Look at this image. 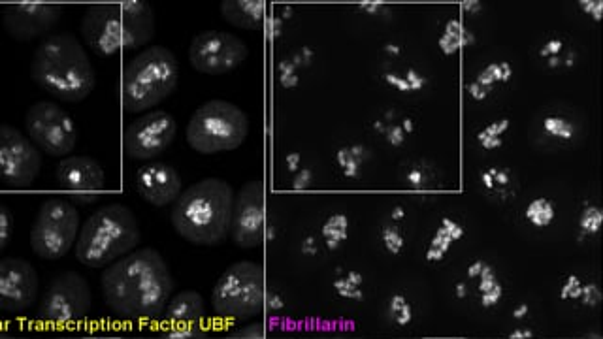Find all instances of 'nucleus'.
I'll use <instances>...</instances> for the list:
<instances>
[{
    "instance_id": "nucleus-53",
    "label": "nucleus",
    "mask_w": 603,
    "mask_h": 339,
    "mask_svg": "<svg viewBox=\"0 0 603 339\" xmlns=\"http://www.w3.org/2000/svg\"><path fill=\"white\" fill-rule=\"evenodd\" d=\"M404 215H406V213H404V210H402V208H394V210H392V219H394V221H400V219H404Z\"/></svg>"
},
{
    "instance_id": "nucleus-47",
    "label": "nucleus",
    "mask_w": 603,
    "mask_h": 339,
    "mask_svg": "<svg viewBox=\"0 0 603 339\" xmlns=\"http://www.w3.org/2000/svg\"><path fill=\"white\" fill-rule=\"evenodd\" d=\"M287 164H289V170H291V172H296V170H298V164H300V155H296V153L289 155V157H287Z\"/></svg>"
},
{
    "instance_id": "nucleus-9",
    "label": "nucleus",
    "mask_w": 603,
    "mask_h": 339,
    "mask_svg": "<svg viewBox=\"0 0 603 339\" xmlns=\"http://www.w3.org/2000/svg\"><path fill=\"white\" fill-rule=\"evenodd\" d=\"M82 232L78 208L63 196H48L31 228V249L44 260H59L70 253Z\"/></svg>"
},
{
    "instance_id": "nucleus-56",
    "label": "nucleus",
    "mask_w": 603,
    "mask_h": 339,
    "mask_svg": "<svg viewBox=\"0 0 603 339\" xmlns=\"http://www.w3.org/2000/svg\"><path fill=\"white\" fill-rule=\"evenodd\" d=\"M457 296H458V298H464V296H466V285H462V283H458Z\"/></svg>"
},
{
    "instance_id": "nucleus-16",
    "label": "nucleus",
    "mask_w": 603,
    "mask_h": 339,
    "mask_svg": "<svg viewBox=\"0 0 603 339\" xmlns=\"http://www.w3.org/2000/svg\"><path fill=\"white\" fill-rule=\"evenodd\" d=\"M57 183L76 202H97L106 187V172L93 157H66L57 164Z\"/></svg>"
},
{
    "instance_id": "nucleus-2",
    "label": "nucleus",
    "mask_w": 603,
    "mask_h": 339,
    "mask_svg": "<svg viewBox=\"0 0 603 339\" xmlns=\"http://www.w3.org/2000/svg\"><path fill=\"white\" fill-rule=\"evenodd\" d=\"M234 200L236 193L225 179H200L181 193L170 221L185 242L212 247L230 234Z\"/></svg>"
},
{
    "instance_id": "nucleus-23",
    "label": "nucleus",
    "mask_w": 603,
    "mask_h": 339,
    "mask_svg": "<svg viewBox=\"0 0 603 339\" xmlns=\"http://www.w3.org/2000/svg\"><path fill=\"white\" fill-rule=\"evenodd\" d=\"M479 292H481V306L483 307H494L502 300L504 289L489 264H485L483 272L479 275Z\"/></svg>"
},
{
    "instance_id": "nucleus-31",
    "label": "nucleus",
    "mask_w": 603,
    "mask_h": 339,
    "mask_svg": "<svg viewBox=\"0 0 603 339\" xmlns=\"http://www.w3.org/2000/svg\"><path fill=\"white\" fill-rule=\"evenodd\" d=\"M579 226L585 234H598L603 226V211L596 206H587L581 215Z\"/></svg>"
},
{
    "instance_id": "nucleus-37",
    "label": "nucleus",
    "mask_w": 603,
    "mask_h": 339,
    "mask_svg": "<svg viewBox=\"0 0 603 339\" xmlns=\"http://www.w3.org/2000/svg\"><path fill=\"white\" fill-rule=\"evenodd\" d=\"M564 49V42L560 38H551L543 48L539 49V55L545 57V59H551V57H558Z\"/></svg>"
},
{
    "instance_id": "nucleus-5",
    "label": "nucleus",
    "mask_w": 603,
    "mask_h": 339,
    "mask_svg": "<svg viewBox=\"0 0 603 339\" xmlns=\"http://www.w3.org/2000/svg\"><path fill=\"white\" fill-rule=\"evenodd\" d=\"M138 243L140 223L134 211L123 204H108L85 219L76 243V259L87 268L106 270L136 251Z\"/></svg>"
},
{
    "instance_id": "nucleus-14",
    "label": "nucleus",
    "mask_w": 603,
    "mask_h": 339,
    "mask_svg": "<svg viewBox=\"0 0 603 339\" xmlns=\"http://www.w3.org/2000/svg\"><path fill=\"white\" fill-rule=\"evenodd\" d=\"M42 170V153L23 132L4 125L0 129V176L8 187H31Z\"/></svg>"
},
{
    "instance_id": "nucleus-28",
    "label": "nucleus",
    "mask_w": 603,
    "mask_h": 339,
    "mask_svg": "<svg viewBox=\"0 0 603 339\" xmlns=\"http://www.w3.org/2000/svg\"><path fill=\"white\" fill-rule=\"evenodd\" d=\"M543 129L558 140H571L575 136V129L571 125L570 121H566L564 117H558V115H549L543 119Z\"/></svg>"
},
{
    "instance_id": "nucleus-49",
    "label": "nucleus",
    "mask_w": 603,
    "mask_h": 339,
    "mask_svg": "<svg viewBox=\"0 0 603 339\" xmlns=\"http://www.w3.org/2000/svg\"><path fill=\"white\" fill-rule=\"evenodd\" d=\"M481 181H483V185H485L487 189H490V191L494 189V179H492V174H490V170L489 172H483V174H481Z\"/></svg>"
},
{
    "instance_id": "nucleus-13",
    "label": "nucleus",
    "mask_w": 603,
    "mask_h": 339,
    "mask_svg": "<svg viewBox=\"0 0 603 339\" xmlns=\"http://www.w3.org/2000/svg\"><path fill=\"white\" fill-rule=\"evenodd\" d=\"M178 123L172 113L157 110L136 117L123 134V151L131 161L151 162L174 144Z\"/></svg>"
},
{
    "instance_id": "nucleus-52",
    "label": "nucleus",
    "mask_w": 603,
    "mask_h": 339,
    "mask_svg": "<svg viewBox=\"0 0 603 339\" xmlns=\"http://www.w3.org/2000/svg\"><path fill=\"white\" fill-rule=\"evenodd\" d=\"M526 313H528V306L522 304V306L517 307V309L513 311V317H515V319H522Z\"/></svg>"
},
{
    "instance_id": "nucleus-17",
    "label": "nucleus",
    "mask_w": 603,
    "mask_h": 339,
    "mask_svg": "<svg viewBox=\"0 0 603 339\" xmlns=\"http://www.w3.org/2000/svg\"><path fill=\"white\" fill-rule=\"evenodd\" d=\"M136 191L153 208H166L178 202L183 189L180 172L163 161H151L138 168L134 178Z\"/></svg>"
},
{
    "instance_id": "nucleus-8",
    "label": "nucleus",
    "mask_w": 603,
    "mask_h": 339,
    "mask_svg": "<svg viewBox=\"0 0 603 339\" xmlns=\"http://www.w3.org/2000/svg\"><path fill=\"white\" fill-rule=\"evenodd\" d=\"M266 302L264 274L255 262L242 260L229 266L215 283L213 311L223 321H245L261 313Z\"/></svg>"
},
{
    "instance_id": "nucleus-1",
    "label": "nucleus",
    "mask_w": 603,
    "mask_h": 339,
    "mask_svg": "<svg viewBox=\"0 0 603 339\" xmlns=\"http://www.w3.org/2000/svg\"><path fill=\"white\" fill-rule=\"evenodd\" d=\"M100 287L106 304L117 315L147 321L163 315L172 300L174 281L163 255L146 247L108 266L100 277Z\"/></svg>"
},
{
    "instance_id": "nucleus-57",
    "label": "nucleus",
    "mask_w": 603,
    "mask_h": 339,
    "mask_svg": "<svg viewBox=\"0 0 603 339\" xmlns=\"http://www.w3.org/2000/svg\"><path fill=\"white\" fill-rule=\"evenodd\" d=\"M573 59H575V55L571 53L570 59H566V66H568V68H570V66H573Z\"/></svg>"
},
{
    "instance_id": "nucleus-29",
    "label": "nucleus",
    "mask_w": 603,
    "mask_h": 339,
    "mask_svg": "<svg viewBox=\"0 0 603 339\" xmlns=\"http://www.w3.org/2000/svg\"><path fill=\"white\" fill-rule=\"evenodd\" d=\"M360 285H362V277L357 272H349L347 277L336 279V283H334V287H336V291L340 292V296L351 298V300H360L362 298Z\"/></svg>"
},
{
    "instance_id": "nucleus-12",
    "label": "nucleus",
    "mask_w": 603,
    "mask_h": 339,
    "mask_svg": "<svg viewBox=\"0 0 603 339\" xmlns=\"http://www.w3.org/2000/svg\"><path fill=\"white\" fill-rule=\"evenodd\" d=\"M91 289L82 275L65 272L49 285L40 304V319L51 324L80 323L91 311Z\"/></svg>"
},
{
    "instance_id": "nucleus-34",
    "label": "nucleus",
    "mask_w": 603,
    "mask_h": 339,
    "mask_svg": "<svg viewBox=\"0 0 603 339\" xmlns=\"http://www.w3.org/2000/svg\"><path fill=\"white\" fill-rule=\"evenodd\" d=\"M489 68L496 83L498 81L500 83H507V81L513 78V68H511L509 63H492V65H489Z\"/></svg>"
},
{
    "instance_id": "nucleus-25",
    "label": "nucleus",
    "mask_w": 603,
    "mask_h": 339,
    "mask_svg": "<svg viewBox=\"0 0 603 339\" xmlns=\"http://www.w3.org/2000/svg\"><path fill=\"white\" fill-rule=\"evenodd\" d=\"M556 211L555 204L549 198H536L528 204V208L524 211V217L528 219V223H532L538 228H545L551 225L555 219Z\"/></svg>"
},
{
    "instance_id": "nucleus-4",
    "label": "nucleus",
    "mask_w": 603,
    "mask_h": 339,
    "mask_svg": "<svg viewBox=\"0 0 603 339\" xmlns=\"http://www.w3.org/2000/svg\"><path fill=\"white\" fill-rule=\"evenodd\" d=\"M153 34L155 14L142 0L97 4L91 6L82 19L83 42L98 57L142 51Z\"/></svg>"
},
{
    "instance_id": "nucleus-6",
    "label": "nucleus",
    "mask_w": 603,
    "mask_h": 339,
    "mask_svg": "<svg viewBox=\"0 0 603 339\" xmlns=\"http://www.w3.org/2000/svg\"><path fill=\"white\" fill-rule=\"evenodd\" d=\"M180 83V63L163 46L138 51L121 76V102L125 112L153 110L170 97Z\"/></svg>"
},
{
    "instance_id": "nucleus-59",
    "label": "nucleus",
    "mask_w": 603,
    "mask_h": 339,
    "mask_svg": "<svg viewBox=\"0 0 603 339\" xmlns=\"http://www.w3.org/2000/svg\"><path fill=\"white\" fill-rule=\"evenodd\" d=\"M223 339H244V338H223Z\"/></svg>"
},
{
    "instance_id": "nucleus-26",
    "label": "nucleus",
    "mask_w": 603,
    "mask_h": 339,
    "mask_svg": "<svg viewBox=\"0 0 603 339\" xmlns=\"http://www.w3.org/2000/svg\"><path fill=\"white\" fill-rule=\"evenodd\" d=\"M347 228H349V221H347L345 215H342V213L332 215L323 225L326 247L332 249V251L338 249L347 240Z\"/></svg>"
},
{
    "instance_id": "nucleus-15",
    "label": "nucleus",
    "mask_w": 603,
    "mask_h": 339,
    "mask_svg": "<svg viewBox=\"0 0 603 339\" xmlns=\"http://www.w3.org/2000/svg\"><path fill=\"white\" fill-rule=\"evenodd\" d=\"M230 236L236 245L251 249L261 245L266 236L264 187L261 181H249L236 193Z\"/></svg>"
},
{
    "instance_id": "nucleus-45",
    "label": "nucleus",
    "mask_w": 603,
    "mask_h": 339,
    "mask_svg": "<svg viewBox=\"0 0 603 339\" xmlns=\"http://www.w3.org/2000/svg\"><path fill=\"white\" fill-rule=\"evenodd\" d=\"M494 183H500V185H507L509 183V176H507L506 170H498V168H492L490 170Z\"/></svg>"
},
{
    "instance_id": "nucleus-22",
    "label": "nucleus",
    "mask_w": 603,
    "mask_h": 339,
    "mask_svg": "<svg viewBox=\"0 0 603 339\" xmlns=\"http://www.w3.org/2000/svg\"><path fill=\"white\" fill-rule=\"evenodd\" d=\"M462 236H464L462 225H458L457 221L445 217L441 221L436 236L432 238L428 251H426V260L428 262H441V260L445 259V255L449 253L451 245L458 242V240H462Z\"/></svg>"
},
{
    "instance_id": "nucleus-50",
    "label": "nucleus",
    "mask_w": 603,
    "mask_h": 339,
    "mask_svg": "<svg viewBox=\"0 0 603 339\" xmlns=\"http://www.w3.org/2000/svg\"><path fill=\"white\" fill-rule=\"evenodd\" d=\"M304 253H306V255H315V253H317V251H315V242H313V240H311V238H308V240H306V242H304Z\"/></svg>"
},
{
    "instance_id": "nucleus-44",
    "label": "nucleus",
    "mask_w": 603,
    "mask_h": 339,
    "mask_svg": "<svg viewBox=\"0 0 603 339\" xmlns=\"http://www.w3.org/2000/svg\"><path fill=\"white\" fill-rule=\"evenodd\" d=\"M406 179H408L413 187H421V185H424V174L421 170H411Z\"/></svg>"
},
{
    "instance_id": "nucleus-21",
    "label": "nucleus",
    "mask_w": 603,
    "mask_h": 339,
    "mask_svg": "<svg viewBox=\"0 0 603 339\" xmlns=\"http://www.w3.org/2000/svg\"><path fill=\"white\" fill-rule=\"evenodd\" d=\"M221 16L232 27L253 31L264 23L266 8L264 2H249V0H227L221 4Z\"/></svg>"
},
{
    "instance_id": "nucleus-11",
    "label": "nucleus",
    "mask_w": 603,
    "mask_h": 339,
    "mask_svg": "<svg viewBox=\"0 0 603 339\" xmlns=\"http://www.w3.org/2000/svg\"><path fill=\"white\" fill-rule=\"evenodd\" d=\"M249 49L242 38L225 31L196 34L189 46V63L206 76H225L244 65Z\"/></svg>"
},
{
    "instance_id": "nucleus-36",
    "label": "nucleus",
    "mask_w": 603,
    "mask_h": 339,
    "mask_svg": "<svg viewBox=\"0 0 603 339\" xmlns=\"http://www.w3.org/2000/svg\"><path fill=\"white\" fill-rule=\"evenodd\" d=\"M581 296H583V285L575 275H571L562 289V298H581Z\"/></svg>"
},
{
    "instance_id": "nucleus-42",
    "label": "nucleus",
    "mask_w": 603,
    "mask_h": 339,
    "mask_svg": "<svg viewBox=\"0 0 603 339\" xmlns=\"http://www.w3.org/2000/svg\"><path fill=\"white\" fill-rule=\"evenodd\" d=\"M490 91H492V89H487V87L479 85L477 81H473V83L468 85V93H470L475 100H485V98L489 97Z\"/></svg>"
},
{
    "instance_id": "nucleus-38",
    "label": "nucleus",
    "mask_w": 603,
    "mask_h": 339,
    "mask_svg": "<svg viewBox=\"0 0 603 339\" xmlns=\"http://www.w3.org/2000/svg\"><path fill=\"white\" fill-rule=\"evenodd\" d=\"M581 8H583V12H585V14L592 16V19L602 21L603 2H596V0H585V2H581Z\"/></svg>"
},
{
    "instance_id": "nucleus-10",
    "label": "nucleus",
    "mask_w": 603,
    "mask_h": 339,
    "mask_svg": "<svg viewBox=\"0 0 603 339\" xmlns=\"http://www.w3.org/2000/svg\"><path fill=\"white\" fill-rule=\"evenodd\" d=\"M25 130L34 146L51 157H68L78 146V125L59 104L40 100L25 115Z\"/></svg>"
},
{
    "instance_id": "nucleus-24",
    "label": "nucleus",
    "mask_w": 603,
    "mask_h": 339,
    "mask_svg": "<svg viewBox=\"0 0 603 339\" xmlns=\"http://www.w3.org/2000/svg\"><path fill=\"white\" fill-rule=\"evenodd\" d=\"M368 151L362 146L343 147L338 151V164L343 170L345 178H357L362 168V162L366 161Z\"/></svg>"
},
{
    "instance_id": "nucleus-41",
    "label": "nucleus",
    "mask_w": 603,
    "mask_h": 339,
    "mask_svg": "<svg viewBox=\"0 0 603 339\" xmlns=\"http://www.w3.org/2000/svg\"><path fill=\"white\" fill-rule=\"evenodd\" d=\"M406 80H408L409 85H411V91H421L424 87V83H426V78H423L421 74H417L413 68H408Z\"/></svg>"
},
{
    "instance_id": "nucleus-19",
    "label": "nucleus",
    "mask_w": 603,
    "mask_h": 339,
    "mask_svg": "<svg viewBox=\"0 0 603 339\" xmlns=\"http://www.w3.org/2000/svg\"><path fill=\"white\" fill-rule=\"evenodd\" d=\"M63 16L59 4H10L4 8V27L19 42L38 38L57 23Z\"/></svg>"
},
{
    "instance_id": "nucleus-58",
    "label": "nucleus",
    "mask_w": 603,
    "mask_h": 339,
    "mask_svg": "<svg viewBox=\"0 0 603 339\" xmlns=\"http://www.w3.org/2000/svg\"><path fill=\"white\" fill-rule=\"evenodd\" d=\"M78 339H140V338H78Z\"/></svg>"
},
{
    "instance_id": "nucleus-40",
    "label": "nucleus",
    "mask_w": 603,
    "mask_h": 339,
    "mask_svg": "<svg viewBox=\"0 0 603 339\" xmlns=\"http://www.w3.org/2000/svg\"><path fill=\"white\" fill-rule=\"evenodd\" d=\"M440 48L443 49L445 55H455L458 49L462 48V44L458 40H455V38L443 34L440 38Z\"/></svg>"
},
{
    "instance_id": "nucleus-35",
    "label": "nucleus",
    "mask_w": 603,
    "mask_h": 339,
    "mask_svg": "<svg viewBox=\"0 0 603 339\" xmlns=\"http://www.w3.org/2000/svg\"><path fill=\"white\" fill-rule=\"evenodd\" d=\"M10 230H12V215L8 208H2L0 211V245L4 247L10 238Z\"/></svg>"
},
{
    "instance_id": "nucleus-54",
    "label": "nucleus",
    "mask_w": 603,
    "mask_h": 339,
    "mask_svg": "<svg viewBox=\"0 0 603 339\" xmlns=\"http://www.w3.org/2000/svg\"><path fill=\"white\" fill-rule=\"evenodd\" d=\"M402 127H404V130H406V134H409V132H413V121L406 117V119L402 121Z\"/></svg>"
},
{
    "instance_id": "nucleus-46",
    "label": "nucleus",
    "mask_w": 603,
    "mask_h": 339,
    "mask_svg": "<svg viewBox=\"0 0 603 339\" xmlns=\"http://www.w3.org/2000/svg\"><path fill=\"white\" fill-rule=\"evenodd\" d=\"M483 268H485V262H481V260L473 262V264H470V268H468V277H472V279L479 277L481 272H483Z\"/></svg>"
},
{
    "instance_id": "nucleus-48",
    "label": "nucleus",
    "mask_w": 603,
    "mask_h": 339,
    "mask_svg": "<svg viewBox=\"0 0 603 339\" xmlns=\"http://www.w3.org/2000/svg\"><path fill=\"white\" fill-rule=\"evenodd\" d=\"M462 6H464V10H466L468 14H475V12H479V10H481V4H479V2H475V0H472V2H464Z\"/></svg>"
},
{
    "instance_id": "nucleus-27",
    "label": "nucleus",
    "mask_w": 603,
    "mask_h": 339,
    "mask_svg": "<svg viewBox=\"0 0 603 339\" xmlns=\"http://www.w3.org/2000/svg\"><path fill=\"white\" fill-rule=\"evenodd\" d=\"M509 125H511L509 119H500V121L492 123V125L485 127L481 132H477V142L485 147V149H489V151L504 146V138L502 136L506 134Z\"/></svg>"
},
{
    "instance_id": "nucleus-51",
    "label": "nucleus",
    "mask_w": 603,
    "mask_h": 339,
    "mask_svg": "<svg viewBox=\"0 0 603 339\" xmlns=\"http://www.w3.org/2000/svg\"><path fill=\"white\" fill-rule=\"evenodd\" d=\"M511 339H519V338H532V332L530 330H517V332H513Z\"/></svg>"
},
{
    "instance_id": "nucleus-7",
    "label": "nucleus",
    "mask_w": 603,
    "mask_h": 339,
    "mask_svg": "<svg viewBox=\"0 0 603 339\" xmlns=\"http://www.w3.org/2000/svg\"><path fill=\"white\" fill-rule=\"evenodd\" d=\"M249 134L247 113L234 102L212 98L191 115L185 140L200 155L229 153L244 146Z\"/></svg>"
},
{
    "instance_id": "nucleus-55",
    "label": "nucleus",
    "mask_w": 603,
    "mask_h": 339,
    "mask_svg": "<svg viewBox=\"0 0 603 339\" xmlns=\"http://www.w3.org/2000/svg\"><path fill=\"white\" fill-rule=\"evenodd\" d=\"M560 63H562L560 57H551V59H547V66H549V68H556V66H560Z\"/></svg>"
},
{
    "instance_id": "nucleus-32",
    "label": "nucleus",
    "mask_w": 603,
    "mask_h": 339,
    "mask_svg": "<svg viewBox=\"0 0 603 339\" xmlns=\"http://www.w3.org/2000/svg\"><path fill=\"white\" fill-rule=\"evenodd\" d=\"M381 238H383V243H385V247H387L389 253H392V255L402 253V249H404V236H402V232L398 228L385 226Z\"/></svg>"
},
{
    "instance_id": "nucleus-20",
    "label": "nucleus",
    "mask_w": 603,
    "mask_h": 339,
    "mask_svg": "<svg viewBox=\"0 0 603 339\" xmlns=\"http://www.w3.org/2000/svg\"><path fill=\"white\" fill-rule=\"evenodd\" d=\"M206 315V304L200 292L183 291L176 294L164 309L163 319L174 326H189L202 323Z\"/></svg>"
},
{
    "instance_id": "nucleus-3",
    "label": "nucleus",
    "mask_w": 603,
    "mask_h": 339,
    "mask_svg": "<svg viewBox=\"0 0 603 339\" xmlns=\"http://www.w3.org/2000/svg\"><path fill=\"white\" fill-rule=\"evenodd\" d=\"M34 83L63 102H82L97 85V72L82 42L72 34H53L33 55Z\"/></svg>"
},
{
    "instance_id": "nucleus-39",
    "label": "nucleus",
    "mask_w": 603,
    "mask_h": 339,
    "mask_svg": "<svg viewBox=\"0 0 603 339\" xmlns=\"http://www.w3.org/2000/svg\"><path fill=\"white\" fill-rule=\"evenodd\" d=\"M385 81H387L389 85H392L394 89L402 91V93H409V91H411V85H409L408 80L402 78V76H398V74H394V72H387V74H385Z\"/></svg>"
},
{
    "instance_id": "nucleus-30",
    "label": "nucleus",
    "mask_w": 603,
    "mask_h": 339,
    "mask_svg": "<svg viewBox=\"0 0 603 339\" xmlns=\"http://www.w3.org/2000/svg\"><path fill=\"white\" fill-rule=\"evenodd\" d=\"M389 309H391V317L394 319V323H398L400 326H406V324L411 323L413 313H411V306H409L406 296L394 294L391 298Z\"/></svg>"
},
{
    "instance_id": "nucleus-18",
    "label": "nucleus",
    "mask_w": 603,
    "mask_h": 339,
    "mask_svg": "<svg viewBox=\"0 0 603 339\" xmlns=\"http://www.w3.org/2000/svg\"><path fill=\"white\" fill-rule=\"evenodd\" d=\"M38 294V274L25 259L10 257L0 262V300L6 309H27Z\"/></svg>"
},
{
    "instance_id": "nucleus-33",
    "label": "nucleus",
    "mask_w": 603,
    "mask_h": 339,
    "mask_svg": "<svg viewBox=\"0 0 603 339\" xmlns=\"http://www.w3.org/2000/svg\"><path fill=\"white\" fill-rule=\"evenodd\" d=\"M383 134H385V138H387V142H389L391 146H402L404 140H406V130H404L402 125H400V127H398V125L389 127V125L385 123V132H383Z\"/></svg>"
},
{
    "instance_id": "nucleus-43",
    "label": "nucleus",
    "mask_w": 603,
    "mask_h": 339,
    "mask_svg": "<svg viewBox=\"0 0 603 339\" xmlns=\"http://www.w3.org/2000/svg\"><path fill=\"white\" fill-rule=\"evenodd\" d=\"M310 183L311 172L304 170V172L296 174V179H294V189H296V191H304V189H308V185H310Z\"/></svg>"
}]
</instances>
